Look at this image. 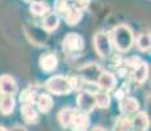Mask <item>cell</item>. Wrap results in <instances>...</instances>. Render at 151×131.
<instances>
[{"label":"cell","instance_id":"cell-25","mask_svg":"<svg viewBox=\"0 0 151 131\" xmlns=\"http://www.w3.org/2000/svg\"><path fill=\"white\" fill-rule=\"evenodd\" d=\"M71 7L72 5L70 4L67 0H57V1H55V5H54L55 11H57V14L58 16H62V17L66 16V13L68 12Z\"/></svg>","mask_w":151,"mask_h":131},{"label":"cell","instance_id":"cell-7","mask_svg":"<svg viewBox=\"0 0 151 131\" xmlns=\"http://www.w3.org/2000/svg\"><path fill=\"white\" fill-rule=\"evenodd\" d=\"M101 72H103V69L96 63H89V64L84 66L79 69L80 77L84 81H88V83H96Z\"/></svg>","mask_w":151,"mask_h":131},{"label":"cell","instance_id":"cell-5","mask_svg":"<svg viewBox=\"0 0 151 131\" xmlns=\"http://www.w3.org/2000/svg\"><path fill=\"white\" fill-rule=\"evenodd\" d=\"M93 46L101 58H108L112 54V41L106 31H99L93 37Z\"/></svg>","mask_w":151,"mask_h":131},{"label":"cell","instance_id":"cell-19","mask_svg":"<svg viewBox=\"0 0 151 131\" xmlns=\"http://www.w3.org/2000/svg\"><path fill=\"white\" fill-rule=\"evenodd\" d=\"M74 113H75V109H72V107H65V109H62L58 113V121H59L60 126L63 129H68L70 127Z\"/></svg>","mask_w":151,"mask_h":131},{"label":"cell","instance_id":"cell-9","mask_svg":"<svg viewBox=\"0 0 151 131\" xmlns=\"http://www.w3.org/2000/svg\"><path fill=\"white\" fill-rule=\"evenodd\" d=\"M99 89H101V91H105V92H112L114 91L116 85H117V79L113 74H110V72H101L100 76H99L97 81H96Z\"/></svg>","mask_w":151,"mask_h":131},{"label":"cell","instance_id":"cell-18","mask_svg":"<svg viewBox=\"0 0 151 131\" xmlns=\"http://www.w3.org/2000/svg\"><path fill=\"white\" fill-rule=\"evenodd\" d=\"M82 17H83V11L72 5V7L70 8V11H68L67 13H66V16L63 17V19L66 20V22H67L70 26H72V25L79 24V21L82 20Z\"/></svg>","mask_w":151,"mask_h":131},{"label":"cell","instance_id":"cell-1","mask_svg":"<svg viewBox=\"0 0 151 131\" xmlns=\"http://www.w3.org/2000/svg\"><path fill=\"white\" fill-rule=\"evenodd\" d=\"M109 36H110V41H112V46H114L121 52L130 50L133 43H134L133 30L125 24L117 25L113 29L112 34H109Z\"/></svg>","mask_w":151,"mask_h":131},{"label":"cell","instance_id":"cell-2","mask_svg":"<svg viewBox=\"0 0 151 131\" xmlns=\"http://www.w3.org/2000/svg\"><path fill=\"white\" fill-rule=\"evenodd\" d=\"M62 49L70 57H76L80 55L84 50V39L82 36L76 33H68L67 36L63 38Z\"/></svg>","mask_w":151,"mask_h":131},{"label":"cell","instance_id":"cell-13","mask_svg":"<svg viewBox=\"0 0 151 131\" xmlns=\"http://www.w3.org/2000/svg\"><path fill=\"white\" fill-rule=\"evenodd\" d=\"M150 126V119L145 112H137L132 119V129L137 131H146Z\"/></svg>","mask_w":151,"mask_h":131},{"label":"cell","instance_id":"cell-16","mask_svg":"<svg viewBox=\"0 0 151 131\" xmlns=\"http://www.w3.org/2000/svg\"><path fill=\"white\" fill-rule=\"evenodd\" d=\"M14 105H16V101L13 96L3 94L0 98V113L4 115H9L14 110Z\"/></svg>","mask_w":151,"mask_h":131},{"label":"cell","instance_id":"cell-10","mask_svg":"<svg viewBox=\"0 0 151 131\" xmlns=\"http://www.w3.org/2000/svg\"><path fill=\"white\" fill-rule=\"evenodd\" d=\"M138 110H139V102L135 97L126 96V97L120 101V112L122 115L135 114Z\"/></svg>","mask_w":151,"mask_h":131},{"label":"cell","instance_id":"cell-14","mask_svg":"<svg viewBox=\"0 0 151 131\" xmlns=\"http://www.w3.org/2000/svg\"><path fill=\"white\" fill-rule=\"evenodd\" d=\"M21 114L27 123L38 122V112L34 107V104H21Z\"/></svg>","mask_w":151,"mask_h":131},{"label":"cell","instance_id":"cell-29","mask_svg":"<svg viewBox=\"0 0 151 131\" xmlns=\"http://www.w3.org/2000/svg\"><path fill=\"white\" fill-rule=\"evenodd\" d=\"M91 131H105L103 129V127H95V129H92Z\"/></svg>","mask_w":151,"mask_h":131},{"label":"cell","instance_id":"cell-6","mask_svg":"<svg viewBox=\"0 0 151 131\" xmlns=\"http://www.w3.org/2000/svg\"><path fill=\"white\" fill-rule=\"evenodd\" d=\"M76 105H78V110L84 113V114H89L91 112H93V109L96 107L93 93L88 91H82L78 94Z\"/></svg>","mask_w":151,"mask_h":131},{"label":"cell","instance_id":"cell-27","mask_svg":"<svg viewBox=\"0 0 151 131\" xmlns=\"http://www.w3.org/2000/svg\"><path fill=\"white\" fill-rule=\"evenodd\" d=\"M127 96V92H126V89L125 88H120V89H117V91L114 92V97L117 98L118 101H121L122 98H125Z\"/></svg>","mask_w":151,"mask_h":131},{"label":"cell","instance_id":"cell-32","mask_svg":"<svg viewBox=\"0 0 151 131\" xmlns=\"http://www.w3.org/2000/svg\"><path fill=\"white\" fill-rule=\"evenodd\" d=\"M1 96H3V94H1V92H0V98H1Z\"/></svg>","mask_w":151,"mask_h":131},{"label":"cell","instance_id":"cell-28","mask_svg":"<svg viewBox=\"0 0 151 131\" xmlns=\"http://www.w3.org/2000/svg\"><path fill=\"white\" fill-rule=\"evenodd\" d=\"M11 131H28L25 127H22V126H16V127H13Z\"/></svg>","mask_w":151,"mask_h":131},{"label":"cell","instance_id":"cell-31","mask_svg":"<svg viewBox=\"0 0 151 131\" xmlns=\"http://www.w3.org/2000/svg\"><path fill=\"white\" fill-rule=\"evenodd\" d=\"M25 3H32V1H34V0H24Z\"/></svg>","mask_w":151,"mask_h":131},{"label":"cell","instance_id":"cell-8","mask_svg":"<svg viewBox=\"0 0 151 131\" xmlns=\"http://www.w3.org/2000/svg\"><path fill=\"white\" fill-rule=\"evenodd\" d=\"M89 123H91V119L88 115L75 109L72 121L70 123V129H71V131H87L89 127Z\"/></svg>","mask_w":151,"mask_h":131},{"label":"cell","instance_id":"cell-23","mask_svg":"<svg viewBox=\"0 0 151 131\" xmlns=\"http://www.w3.org/2000/svg\"><path fill=\"white\" fill-rule=\"evenodd\" d=\"M37 97V88L36 87H29V88L24 89L20 94V101L21 104H34V100Z\"/></svg>","mask_w":151,"mask_h":131},{"label":"cell","instance_id":"cell-22","mask_svg":"<svg viewBox=\"0 0 151 131\" xmlns=\"http://www.w3.org/2000/svg\"><path fill=\"white\" fill-rule=\"evenodd\" d=\"M113 131H132V119L127 115H121L117 118Z\"/></svg>","mask_w":151,"mask_h":131},{"label":"cell","instance_id":"cell-17","mask_svg":"<svg viewBox=\"0 0 151 131\" xmlns=\"http://www.w3.org/2000/svg\"><path fill=\"white\" fill-rule=\"evenodd\" d=\"M59 25V16L57 13H47L42 20V29L45 31H53Z\"/></svg>","mask_w":151,"mask_h":131},{"label":"cell","instance_id":"cell-24","mask_svg":"<svg viewBox=\"0 0 151 131\" xmlns=\"http://www.w3.org/2000/svg\"><path fill=\"white\" fill-rule=\"evenodd\" d=\"M137 46L141 51L146 52L150 50V46H151V38H150V34L149 33H142L139 34V37L137 38Z\"/></svg>","mask_w":151,"mask_h":131},{"label":"cell","instance_id":"cell-12","mask_svg":"<svg viewBox=\"0 0 151 131\" xmlns=\"http://www.w3.org/2000/svg\"><path fill=\"white\" fill-rule=\"evenodd\" d=\"M40 67L42 71L51 72L58 67V58L53 52H45L40 57Z\"/></svg>","mask_w":151,"mask_h":131},{"label":"cell","instance_id":"cell-11","mask_svg":"<svg viewBox=\"0 0 151 131\" xmlns=\"http://www.w3.org/2000/svg\"><path fill=\"white\" fill-rule=\"evenodd\" d=\"M17 89H19L17 83L12 76H9V75L0 76V92H1V94L13 96L17 93Z\"/></svg>","mask_w":151,"mask_h":131},{"label":"cell","instance_id":"cell-30","mask_svg":"<svg viewBox=\"0 0 151 131\" xmlns=\"http://www.w3.org/2000/svg\"><path fill=\"white\" fill-rule=\"evenodd\" d=\"M0 131H8L5 127H3V126H0Z\"/></svg>","mask_w":151,"mask_h":131},{"label":"cell","instance_id":"cell-26","mask_svg":"<svg viewBox=\"0 0 151 131\" xmlns=\"http://www.w3.org/2000/svg\"><path fill=\"white\" fill-rule=\"evenodd\" d=\"M71 5H74V7L79 8V9H86L87 7L89 5V3H91V0H67Z\"/></svg>","mask_w":151,"mask_h":131},{"label":"cell","instance_id":"cell-4","mask_svg":"<svg viewBox=\"0 0 151 131\" xmlns=\"http://www.w3.org/2000/svg\"><path fill=\"white\" fill-rule=\"evenodd\" d=\"M127 67L132 69V77L135 84H142L147 79L149 75V67L142 59L137 57H133L127 60Z\"/></svg>","mask_w":151,"mask_h":131},{"label":"cell","instance_id":"cell-33","mask_svg":"<svg viewBox=\"0 0 151 131\" xmlns=\"http://www.w3.org/2000/svg\"><path fill=\"white\" fill-rule=\"evenodd\" d=\"M133 131H137V130H133Z\"/></svg>","mask_w":151,"mask_h":131},{"label":"cell","instance_id":"cell-21","mask_svg":"<svg viewBox=\"0 0 151 131\" xmlns=\"http://www.w3.org/2000/svg\"><path fill=\"white\" fill-rule=\"evenodd\" d=\"M30 12L34 16H46L47 13H50V7L45 1H32Z\"/></svg>","mask_w":151,"mask_h":131},{"label":"cell","instance_id":"cell-3","mask_svg":"<svg viewBox=\"0 0 151 131\" xmlns=\"http://www.w3.org/2000/svg\"><path fill=\"white\" fill-rule=\"evenodd\" d=\"M45 87L50 93L57 94V96H66V94H70V93L72 92L68 77L59 76V75L49 79V80L45 83Z\"/></svg>","mask_w":151,"mask_h":131},{"label":"cell","instance_id":"cell-15","mask_svg":"<svg viewBox=\"0 0 151 131\" xmlns=\"http://www.w3.org/2000/svg\"><path fill=\"white\" fill-rule=\"evenodd\" d=\"M34 105L41 113H49L51 110V107H53V98H51L50 94L42 93V94H38L36 97Z\"/></svg>","mask_w":151,"mask_h":131},{"label":"cell","instance_id":"cell-20","mask_svg":"<svg viewBox=\"0 0 151 131\" xmlns=\"http://www.w3.org/2000/svg\"><path fill=\"white\" fill-rule=\"evenodd\" d=\"M95 105L100 109H108L110 106V96L105 91H97L95 93Z\"/></svg>","mask_w":151,"mask_h":131}]
</instances>
